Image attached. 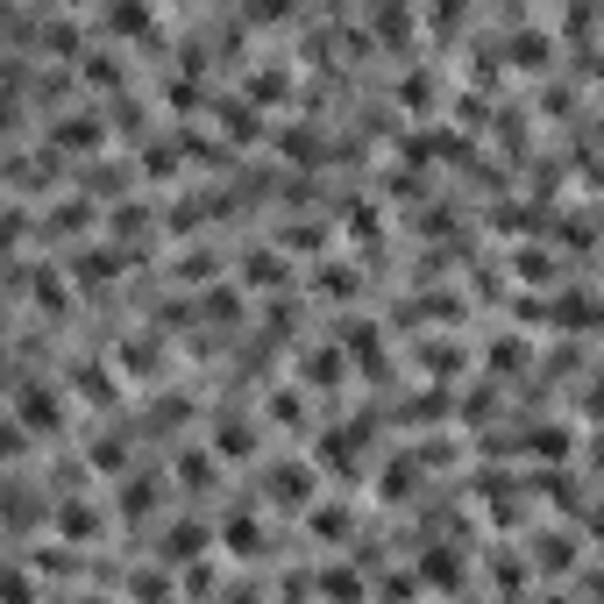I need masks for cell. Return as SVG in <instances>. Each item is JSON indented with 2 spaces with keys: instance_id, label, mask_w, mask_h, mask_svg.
<instances>
[{
  "instance_id": "6da1fadb",
  "label": "cell",
  "mask_w": 604,
  "mask_h": 604,
  "mask_svg": "<svg viewBox=\"0 0 604 604\" xmlns=\"http://www.w3.org/2000/svg\"><path fill=\"white\" fill-rule=\"evenodd\" d=\"M14 284H22V299L36 306V321H57V327H65L71 292H79V278H71V270L36 264V256H14Z\"/></svg>"
},
{
  "instance_id": "7a4b0ae2",
  "label": "cell",
  "mask_w": 604,
  "mask_h": 604,
  "mask_svg": "<svg viewBox=\"0 0 604 604\" xmlns=\"http://www.w3.org/2000/svg\"><path fill=\"white\" fill-rule=\"evenodd\" d=\"M8 420H22L29 434H57V427H65V391L43 384L36 370H14V384H8Z\"/></svg>"
},
{
  "instance_id": "3957f363",
  "label": "cell",
  "mask_w": 604,
  "mask_h": 604,
  "mask_svg": "<svg viewBox=\"0 0 604 604\" xmlns=\"http://www.w3.org/2000/svg\"><path fill=\"white\" fill-rule=\"evenodd\" d=\"M108 135H114V114H51L43 143L65 149V157H93V149H108Z\"/></svg>"
},
{
  "instance_id": "277c9868",
  "label": "cell",
  "mask_w": 604,
  "mask_h": 604,
  "mask_svg": "<svg viewBox=\"0 0 604 604\" xmlns=\"http://www.w3.org/2000/svg\"><path fill=\"white\" fill-rule=\"evenodd\" d=\"M51 526H57V548H86V540L108 534L100 505H93V497H79V491H65V497L51 505Z\"/></svg>"
},
{
  "instance_id": "5b68a950",
  "label": "cell",
  "mask_w": 604,
  "mask_h": 604,
  "mask_svg": "<svg viewBox=\"0 0 604 604\" xmlns=\"http://www.w3.org/2000/svg\"><path fill=\"white\" fill-rule=\"evenodd\" d=\"M121 270H128V242H93V249L71 256V278H79V292H108Z\"/></svg>"
},
{
  "instance_id": "8992f818",
  "label": "cell",
  "mask_w": 604,
  "mask_h": 604,
  "mask_svg": "<svg viewBox=\"0 0 604 604\" xmlns=\"http://www.w3.org/2000/svg\"><path fill=\"white\" fill-rule=\"evenodd\" d=\"M100 228V214H93V192H71V200H51V214H43V235L51 242H86Z\"/></svg>"
},
{
  "instance_id": "52a82bcc",
  "label": "cell",
  "mask_w": 604,
  "mask_h": 604,
  "mask_svg": "<svg viewBox=\"0 0 604 604\" xmlns=\"http://www.w3.org/2000/svg\"><path fill=\"white\" fill-rule=\"evenodd\" d=\"M206 540H214V534H206L200 519H171V526H164V540H157V555H164V562H200Z\"/></svg>"
},
{
  "instance_id": "ba28073f",
  "label": "cell",
  "mask_w": 604,
  "mask_h": 604,
  "mask_svg": "<svg viewBox=\"0 0 604 604\" xmlns=\"http://www.w3.org/2000/svg\"><path fill=\"white\" fill-rule=\"evenodd\" d=\"M270 505H292V512L313 505V470L306 462H278V470H270Z\"/></svg>"
},
{
  "instance_id": "9c48e42d",
  "label": "cell",
  "mask_w": 604,
  "mask_h": 604,
  "mask_svg": "<svg viewBox=\"0 0 604 604\" xmlns=\"http://www.w3.org/2000/svg\"><path fill=\"white\" fill-rule=\"evenodd\" d=\"M284 278H292V264H284L278 249H249L242 256V284H249V292H278Z\"/></svg>"
},
{
  "instance_id": "30bf717a",
  "label": "cell",
  "mask_w": 604,
  "mask_h": 604,
  "mask_svg": "<svg viewBox=\"0 0 604 604\" xmlns=\"http://www.w3.org/2000/svg\"><path fill=\"white\" fill-rule=\"evenodd\" d=\"M249 448H256V420L221 413V420H214V456H221V462H242Z\"/></svg>"
},
{
  "instance_id": "8fae6325",
  "label": "cell",
  "mask_w": 604,
  "mask_h": 604,
  "mask_svg": "<svg viewBox=\"0 0 604 604\" xmlns=\"http://www.w3.org/2000/svg\"><path fill=\"white\" fill-rule=\"evenodd\" d=\"M299 370H306V384H313V391H335L342 377H349V349H342V342H327V349H313L306 362H299Z\"/></svg>"
},
{
  "instance_id": "7c38bea8",
  "label": "cell",
  "mask_w": 604,
  "mask_h": 604,
  "mask_svg": "<svg viewBox=\"0 0 604 604\" xmlns=\"http://www.w3.org/2000/svg\"><path fill=\"white\" fill-rule=\"evenodd\" d=\"M157 505H164V483L157 477H128V491H121V519L143 526V519H157Z\"/></svg>"
},
{
  "instance_id": "4fadbf2b",
  "label": "cell",
  "mask_w": 604,
  "mask_h": 604,
  "mask_svg": "<svg viewBox=\"0 0 604 604\" xmlns=\"http://www.w3.org/2000/svg\"><path fill=\"white\" fill-rule=\"evenodd\" d=\"M178 164H186V143H178V135H171V143H164V135H149L143 157H135V171H143V178H178Z\"/></svg>"
},
{
  "instance_id": "5bb4252c",
  "label": "cell",
  "mask_w": 604,
  "mask_h": 604,
  "mask_svg": "<svg viewBox=\"0 0 604 604\" xmlns=\"http://www.w3.org/2000/svg\"><path fill=\"white\" fill-rule=\"evenodd\" d=\"M221 548L228 555H264V519H256V512H228V519H221Z\"/></svg>"
},
{
  "instance_id": "9a60e30c",
  "label": "cell",
  "mask_w": 604,
  "mask_h": 604,
  "mask_svg": "<svg viewBox=\"0 0 604 604\" xmlns=\"http://www.w3.org/2000/svg\"><path fill=\"white\" fill-rule=\"evenodd\" d=\"M149 228H157V214H149L143 200H121L114 214H108V235H114V242H143Z\"/></svg>"
},
{
  "instance_id": "2e32d148",
  "label": "cell",
  "mask_w": 604,
  "mask_h": 604,
  "mask_svg": "<svg viewBox=\"0 0 604 604\" xmlns=\"http://www.w3.org/2000/svg\"><path fill=\"white\" fill-rule=\"evenodd\" d=\"M548 36H540V29H519V36H505V65H519V71H540L548 65Z\"/></svg>"
},
{
  "instance_id": "e0dca14e",
  "label": "cell",
  "mask_w": 604,
  "mask_h": 604,
  "mask_svg": "<svg viewBox=\"0 0 604 604\" xmlns=\"http://www.w3.org/2000/svg\"><path fill=\"white\" fill-rule=\"evenodd\" d=\"M43 51H51V57H65V65H79V57H86V43H79V22H71V14L43 22Z\"/></svg>"
},
{
  "instance_id": "ac0fdd59",
  "label": "cell",
  "mask_w": 604,
  "mask_h": 604,
  "mask_svg": "<svg viewBox=\"0 0 604 604\" xmlns=\"http://www.w3.org/2000/svg\"><path fill=\"white\" fill-rule=\"evenodd\" d=\"M71 391H79L86 405H114V377H108V362H79V370H71Z\"/></svg>"
},
{
  "instance_id": "d6986e66",
  "label": "cell",
  "mask_w": 604,
  "mask_h": 604,
  "mask_svg": "<svg viewBox=\"0 0 604 604\" xmlns=\"http://www.w3.org/2000/svg\"><path fill=\"white\" fill-rule=\"evenodd\" d=\"M86 462H93L100 477H108V470H128V441H121V434H100V441H86Z\"/></svg>"
},
{
  "instance_id": "ffe728a7",
  "label": "cell",
  "mask_w": 604,
  "mask_h": 604,
  "mask_svg": "<svg viewBox=\"0 0 604 604\" xmlns=\"http://www.w3.org/2000/svg\"><path fill=\"white\" fill-rule=\"evenodd\" d=\"M278 157H292V164H321V135H313V128H278Z\"/></svg>"
},
{
  "instance_id": "44dd1931",
  "label": "cell",
  "mask_w": 604,
  "mask_h": 604,
  "mask_svg": "<svg viewBox=\"0 0 604 604\" xmlns=\"http://www.w3.org/2000/svg\"><path fill=\"white\" fill-rule=\"evenodd\" d=\"M79 79L114 86V93H121V79H128V71H121V57H108V51H86V57H79Z\"/></svg>"
},
{
  "instance_id": "7402d4cb",
  "label": "cell",
  "mask_w": 604,
  "mask_h": 604,
  "mask_svg": "<svg viewBox=\"0 0 604 604\" xmlns=\"http://www.w3.org/2000/svg\"><path fill=\"white\" fill-rule=\"evenodd\" d=\"M284 93H292V79H284V71H249V93H242V100H256V108H278Z\"/></svg>"
},
{
  "instance_id": "603a6c76",
  "label": "cell",
  "mask_w": 604,
  "mask_h": 604,
  "mask_svg": "<svg viewBox=\"0 0 604 604\" xmlns=\"http://www.w3.org/2000/svg\"><path fill=\"white\" fill-rule=\"evenodd\" d=\"M377 483H384V497H391V505H399V497H413V483H420V456H405V462H391V470H384V477H377Z\"/></svg>"
},
{
  "instance_id": "cb8c5ba5",
  "label": "cell",
  "mask_w": 604,
  "mask_h": 604,
  "mask_svg": "<svg viewBox=\"0 0 604 604\" xmlns=\"http://www.w3.org/2000/svg\"><path fill=\"white\" fill-rule=\"evenodd\" d=\"M214 477H221V470H214V456H200V448H192V456H178V483H192V491H206Z\"/></svg>"
},
{
  "instance_id": "d4e9b609",
  "label": "cell",
  "mask_w": 604,
  "mask_h": 604,
  "mask_svg": "<svg viewBox=\"0 0 604 604\" xmlns=\"http://www.w3.org/2000/svg\"><path fill=\"white\" fill-rule=\"evenodd\" d=\"M427 583H441V591H456L462 583V562L448 548H427Z\"/></svg>"
},
{
  "instance_id": "484cf974",
  "label": "cell",
  "mask_w": 604,
  "mask_h": 604,
  "mask_svg": "<svg viewBox=\"0 0 604 604\" xmlns=\"http://www.w3.org/2000/svg\"><path fill=\"white\" fill-rule=\"evenodd\" d=\"M178 278H186V284H206V278H214V249H200V242H192V249L178 256Z\"/></svg>"
},
{
  "instance_id": "4316f807",
  "label": "cell",
  "mask_w": 604,
  "mask_h": 604,
  "mask_svg": "<svg viewBox=\"0 0 604 604\" xmlns=\"http://www.w3.org/2000/svg\"><path fill=\"white\" fill-rule=\"evenodd\" d=\"M178 577H164V569H143V577H128V597H171Z\"/></svg>"
},
{
  "instance_id": "83f0119b",
  "label": "cell",
  "mask_w": 604,
  "mask_h": 604,
  "mask_svg": "<svg viewBox=\"0 0 604 604\" xmlns=\"http://www.w3.org/2000/svg\"><path fill=\"white\" fill-rule=\"evenodd\" d=\"M405 114H434V79H427V71L405 79Z\"/></svg>"
},
{
  "instance_id": "f1b7e54d",
  "label": "cell",
  "mask_w": 604,
  "mask_h": 604,
  "mask_svg": "<svg viewBox=\"0 0 604 604\" xmlns=\"http://www.w3.org/2000/svg\"><path fill=\"white\" fill-rule=\"evenodd\" d=\"M164 108L192 114V108H200V86H192V79H164Z\"/></svg>"
},
{
  "instance_id": "f546056e",
  "label": "cell",
  "mask_w": 604,
  "mask_h": 604,
  "mask_svg": "<svg viewBox=\"0 0 604 604\" xmlns=\"http://www.w3.org/2000/svg\"><path fill=\"white\" fill-rule=\"evenodd\" d=\"M270 420H278V427H299V420H306V399H299V391H278V399H270Z\"/></svg>"
},
{
  "instance_id": "4dcf8cb0",
  "label": "cell",
  "mask_w": 604,
  "mask_h": 604,
  "mask_svg": "<svg viewBox=\"0 0 604 604\" xmlns=\"http://www.w3.org/2000/svg\"><path fill=\"white\" fill-rule=\"evenodd\" d=\"M321 292H327V299H356V270L327 264V270H321Z\"/></svg>"
},
{
  "instance_id": "1f68e13d",
  "label": "cell",
  "mask_w": 604,
  "mask_h": 604,
  "mask_svg": "<svg viewBox=\"0 0 604 604\" xmlns=\"http://www.w3.org/2000/svg\"><path fill=\"white\" fill-rule=\"evenodd\" d=\"M534 456H540V462L569 456V434H562V427H534Z\"/></svg>"
},
{
  "instance_id": "d6a6232c",
  "label": "cell",
  "mask_w": 604,
  "mask_h": 604,
  "mask_svg": "<svg viewBox=\"0 0 604 604\" xmlns=\"http://www.w3.org/2000/svg\"><path fill=\"white\" fill-rule=\"evenodd\" d=\"M313 534H327V540L349 534V512H342V505H313Z\"/></svg>"
},
{
  "instance_id": "836d02e7",
  "label": "cell",
  "mask_w": 604,
  "mask_h": 604,
  "mask_svg": "<svg viewBox=\"0 0 604 604\" xmlns=\"http://www.w3.org/2000/svg\"><path fill=\"white\" fill-rule=\"evenodd\" d=\"M242 14H249V22H284L292 0H242Z\"/></svg>"
},
{
  "instance_id": "e575fe53",
  "label": "cell",
  "mask_w": 604,
  "mask_h": 604,
  "mask_svg": "<svg viewBox=\"0 0 604 604\" xmlns=\"http://www.w3.org/2000/svg\"><path fill=\"white\" fill-rule=\"evenodd\" d=\"M540 562H577V540H562V534H548V540H540Z\"/></svg>"
},
{
  "instance_id": "d590c367",
  "label": "cell",
  "mask_w": 604,
  "mask_h": 604,
  "mask_svg": "<svg viewBox=\"0 0 604 604\" xmlns=\"http://www.w3.org/2000/svg\"><path fill=\"white\" fill-rule=\"evenodd\" d=\"M519 362H526L519 342H497V349H491V370H519Z\"/></svg>"
},
{
  "instance_id": "8d00e7d4",
  "label": "cell",
  "mask_w": 604,
  "mask_h": 604,
  "mask_svg": "<svg viewBox=\"0 0 604 604\" xmlns=\"http://www.w3.org/2000/svg\"><path fill=\"white\" fill-rule=\"evenodd\" d=\"M321 591H335V597H342V591H362V577H349V569H327Z\"/></svg>"
},
{
  "instance_id": "74e56055",
  "label": "cell",
  "mask_w": 604,
  "mask_h": 604,
  "mask_svg": "<svg viewBox=\"0 0 604 604\" xmlns=\"http://www.w3.org/2000/svg\"><path fill=\"white\" fill-rule=\"evenodd\" d=\"M597 470H604V441H597Z\"/></svg>"
}]
</instances>
